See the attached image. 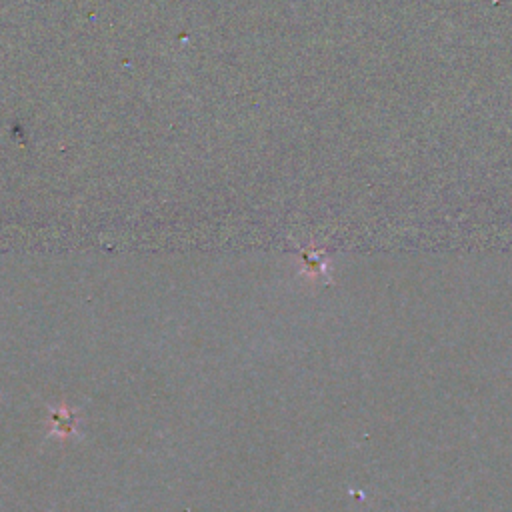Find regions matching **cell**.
Segmentation results:
<instances>
[{
  "label": "cell",
  "instance_id": "obj_1",
  "mask_svg": "<svg viewBox=\"0 0 512 512\" xmlns=\"http://www.w3.org/2000/svg\"><path fill=\"white\" fill-rule=\"evenodd\" d=\"M54 420H58V426H56V432H60V430H72L74 428V416H72V412L70 410H66L64 408V414H58V416H54Z\"/></svg>",
  "mask_w": 512,
  "mask_h": 512
}]
</instances>
